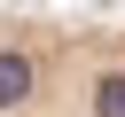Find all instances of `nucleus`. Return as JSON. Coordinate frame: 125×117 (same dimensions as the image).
Listing matches in <instances>:
<instances>
[{"label":"nucleus","instance_id":"nucleus-1","mask_svg":"<svg viewBox=\"0 0 125 117\" xmlns=\"http://www.w3.org/2000/svg\"><path fill=\"white\" fill-rule=\"evenodd\" d=\"M0 117H125V8L0 0Z\"/></svg>","mask_w":125,"mask_h":117}]
</instances>
